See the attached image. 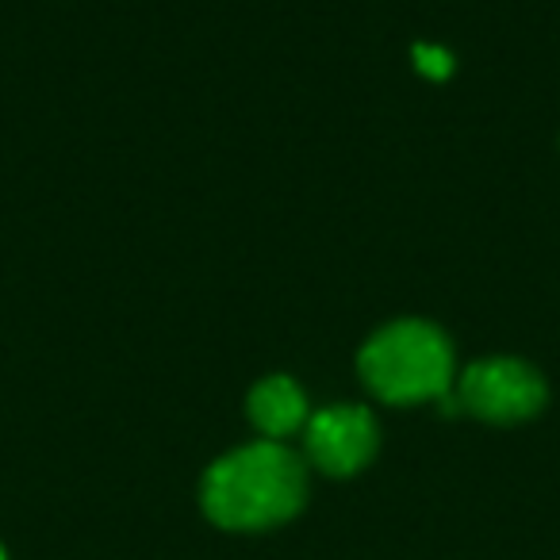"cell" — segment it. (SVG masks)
<instances>
[{"label":"cell","mask_w":560,"mask_h":560,"mask_svg":"<svg viewBox=\"0 0 560 560\" xmlns=\"http://www.w3.org/2000/svg\"><path fill=\"white\" fill-rule=\"evenodd\" d=\"M200 503L223 529H265L304 503V468L284 445L257 442L208 468Z\"/></svg>","instance_id":"1"},{"label":"cell","mask_w":560,"mask_h":560,"mask_svg":"<svg viewBox=\"0 0 560 560\" xmlns=\"http://www.w3.org/2000/svg\"><path fill=\"white\" fill-rule=\"evenodd\" d=\"M361 381L388 404L442 399L453 384V350L442 330L407 319L381 330L358 358Z\"/></svg>","instance_id":"2"},{"label":"cell","mask_w":560,"mask_h":560,"mask_svg":"<svg viewBox=\"0 0 560 560\" xmlns=\"http://www.w3.org/2000/svg\"><path fill=\"white\" fill-rule=\"evenodd\" d=\"M460 411L476 415L483 422H522L541 411L545 384L522 361H480L457 384Z\"/></svg>","instance_id":"3"},{"label":"cell","mask_w":560,"mask_h":560,"mask_svg":"<svg viewBox=\"0 0 560 560\" xmlns=\"http://www.w3.org/2000/svg\"><path fill=\"white\" fill-rule=\"evenodd\" d=\"M376 450V422L365 407H327L307 427V453L327 476H353Z\"/></svg>","instance_id":"4"},{"label":"cell","mask_w":560,"mask_h":560,"mask_svg":"<svg viewBox=\"0 0 560 560\" xmlns=\"http://www.w3.org/2000/svg\"><path fill=\"white\" fill-rule=\"evenodd\" d=\"M249 419L269 438H284V434H292V430H300L307 419V404H304L300 384L289 381V376H269V381H261L249 392Z\"/></svg>","instance_id":"5"},{"label":"cell","mask_w":560,"mask_h":560,"mask_svg":"<svg viewBox=\"0 0 560 560\" xmlns=\"http://www.w3.org/2000/svg\"><path fill=\"white\" fill-rule=\"evenodd\" d=\"M415 55V70L422 73V78H430V81H445L453 73V58H450V50H442V47H415L411 50Z\"/></svg>","instance_id":"6"},{"label":"cell","mask_w":560,"mask_h":560,"mask_svg":"<svg viewBox=\"0 0 560 560\" xmlns=\"http://www.w3.org/2000/svg\"><path fill=\"white\" fill-rule=\"evenodd\" d=\"M0 560H4V549H0Z\"/></svg>","instance_id":"7"}]
</instances>
